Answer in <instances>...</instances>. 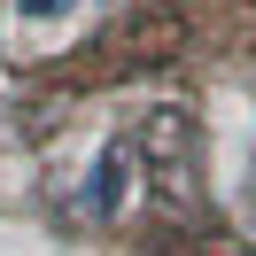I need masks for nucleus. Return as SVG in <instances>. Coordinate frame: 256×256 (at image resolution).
I'll return each instance as SVG.
<instances>
[{"label":"nucleus","instance_id":"nucleus-1","mask_svg":"<svg viewBox=\"0 0 256 256\" xmlns=\"http://www.w3.org/2000/svg\"><path fill=\"white\" fill-rule=\"evenodd\" d=\"M116 202H124V148H101L94 178H86V210L94 218H116Z\"/></svg>","mask_w":256,"mask_h":256},{"label":"nucleus","instance_id":"nucleus-2","mask_svg":"<svg viewBox=\"0 0 256 256\" xmlns=\"http://www.w3.org/2000/svg\"><path fill=\"white\" fill-rule=\"evenodd\" d=\"M16 8H24V16H32V24H54V16H70L78 0H16Z\"/></svg>","mask_w":256,"mask_h":256}]
</instances>
